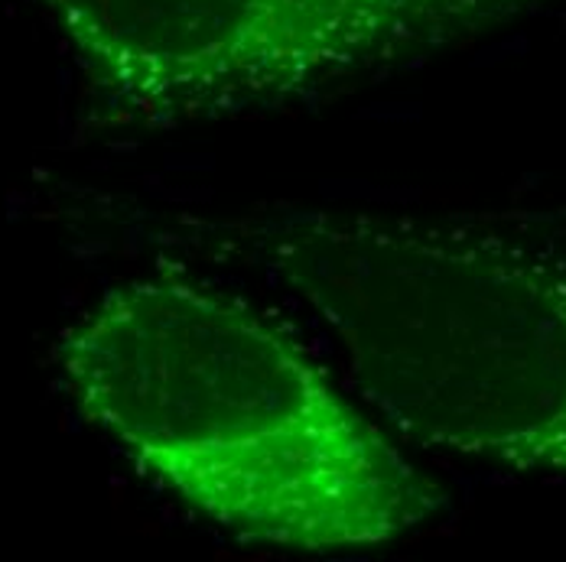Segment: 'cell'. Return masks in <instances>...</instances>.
<instances>
[{"label": "cell", "mask_w": 566, "mask_h": 562, "mask_svg": "<svg viewBox=\"0 0 566 562\" xmlns=\"http://www.w3.org/2000/svg\"><path fill=\"white\" fill-rule=\"evenodd\" d=\"M56 361L88 423L248 543L375 550L447 507L303 344L209 283L117 286L59 336Z\"/></svg>", "instance_id": "obj_1"}, {"label": "cell", "mask_w": 566, "mask_h": 562, "mask_svg": "<svg viewBox=\"0 0 566 562\" xmlns=\"http://www.w3.org/2000/svg\"><path fill=\"white\" fill-rule=\"evenodd\" d=\"M228 241L333 336L400 436L566 481V247L517 227L286 212Z\"/></svg>", "instance_id": "obj_2"}, {"label": "cell", "mask_w": 566, "mask_h": 562, "mask_svg": "<svg viewBox=\"0 0 566 562\" xmlns=\"http://www.w3.org/2000/svg\"><path fill=\"white\" fill-rule=\"evenodd\" d=\"M560 0H43L92 85L140 124L306 102Z\"/></svg>", "instance_id": "obj_3"}]
</instances>
